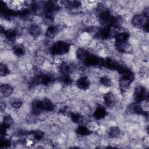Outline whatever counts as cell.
Instances as JSON below:
<instances>
[{"label":"cell","mask_w":149,"mask_h":149,"mask_svg":"<svg viewBox=\"0 0 149 149\" xmlns=\"http://www.w3.org/2000/svg\"><path fill=\"white\" fill-rule=\"evenodd\" d=\"M15 88L13 84L10 83H1L0 86V92L1 98H9L15 93Z\"/></svg>","instance_id":"obj_1"},{"label":"cell","mask_w":149,"mask_h":149,"mask_svg":"<svg viewBox=\"0 0 149 149\" xmlns=\"http://www.w3.org/2000/svg\"><path fill=\"white\" fill-rule=\"evenodd\" d=\"M0 74L1 78L6 77L12 74L10 67L8 63L4 62H1L0 65Z\"/></svg>","instance_id":"obj_2"}]
</instances>
